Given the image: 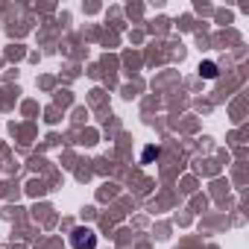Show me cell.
Segmentation results:
<instances>
[{
    "mask_svg": "<svg viewBox=\"0 0 249 249\" xmlns=\"http://www.w3.org/2000/svg\"><path fill=\"white\" fill-rule=\"evenodd\" d=\"M199 73H202L205 79H214V76H217V65H214V62H202V65H199Z\"/></svg>",
    "mask_w": 249,
    "mask_h": 249,
    "instance_id": "cell-2",
    "label": "cell"
},
{
    "mask_svg": "<svg viewBox=\"0 0 249 249\" xmlns=\"http://www.w3.org/2000/svg\"><path fill=\"white\" fill-rule=\"evenodd\" d=\"M71 246L73 249H97V234L88 226H76L71 231Z\"/></svg>",
    "mask_w": 249,
    "mask_h": 249,
    "instance_id": "cell-1",
    "label": "cell"
}]
</instances>
